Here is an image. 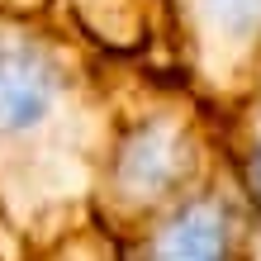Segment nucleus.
<instances>
[{
  "instance_id": "obj_1",
  "label": "nucleus",
  "mask_w": 261,
  "mask_h": 261,
  "mask_svg": "<svg viewBox=\"0 0 261 261\" xmlns=\"http://www.w3.org/2000/svg\"><path fill=\"white\" fill-rule=\"evenodd\" d=\"M143 81L48 14H0V209L29 256L90 223L100 166Z\"/></svg>"
},
{
  "instance_id": "obj_2",
  "label": "nucleus",
  "mask_w": 261,
  "mask_h": 261,
  "mask_svg": "<svg viewBox=\"0 0 261 261\" xmlns=\"http://www.w3.org/2000/svg\"><path fill=\"white\" fill-rule=\"evenodd\" d=\"M176 90L180 86L143 81L119 119L90 195V219L114 242H128L204 180V128Z\"/></svg>"
},
{
  "instance_id": "obj_3",
  "label": "nucleus",
  "mask_w": 261,
  "mask_h": 261,
  "mask_svg": "<svg viewBox=\"0 0 261 261\" xmlns=\"http://www.w3.org/2000/svg\"><path fill=\"white\" fill-rule=\"evenodd\" d=\"M43 14L110 62H124L166 86H186L171 0H48Z\"/></svg>"
},
{
  "instance_id": "obj_4",
  "label": "nucleus",
  "mask_w": 261,
  "mask_h": 261,
  "mask_svg": "<svg viewBox=\"0 0 261 261\" xmlns=\"http://www.w3.org/2000/svg\"><path fill=\"white\" fill-rule=\"evenodd\" d=\"M114 247L119 261H242L247 204L228 180L204 176L180 204L157 214L147 228Z\"/></svg>"
},
{
  "instance_id": "obj_5",
  "label": "nucleus",
  "mask_w": 261,
  "mask_h": 261,
  "mask_svg": "<svg viewBox=\"0 0 261 261\" xmlns=\"http://www.w3.org/2000/svg\"><path fill=\"white\" fill-rule=\"evenodd\" d=\"M186 81H214L261 38V0H171Z\"/></svg>"
},
{
  "instance_id": "obj_6",
  "label": "nucleus",
  "mask_w": 261,
  "mask_h": 261,
  "mask_svg": "<svg viewBox=\"0 0 261 261\" xmlns=\"http://www.w3.org/2000/svg\"><path fill=\"white\" fill-rule=\"evenodd\" d=\"M29 261H119V247H114V238L90 219V223H81V228H71L67 238H57L53 247L34 252Z\"/></svg>"
},
{
  "instance_id": "obj_7",
  "label": "nucleus",
  "mask_w": 261,
  "mask_h": 261,
  "mask_svg": "<svg viewBox=\"0 0 261 261\" xmlns=\"http://www.w3.org/2000/svg\"><path fill=\"white\" fill-rule=\"evenodd\" d=\"M233 157H238V166H242V186H247V195L261 204V100H256V110H252L247 143L233 147Z\"/></svg>"
},
{
  "instance_id": "obj_8",
  "label": "nucleus",
  "mask_w": 261,
  "mask_h": 261,
  "mask_svg": "<svg viewBox=\"0 0 261 261\" xmlns=\"http://www.w3.org/2000/svg\"><path fill=\"white\" fill-rule=\"evenodd\" d=\"M0 261H29V247L19 242V233L10 228L5 209H0Z\"/></svg>"
},
{
  "instance_id": "obj_9",
  "label": "nucleus",
  "mask_w": 261,
  "mask_h": 261,
  "mask_svg": "<svg viewBox=\"0 0 261 261\" xmlns=\"http://www.w3.org/2000/svg\"><path fill=\"white\" fill-rule=\"evenodd\" d=\"M48 0H0V14H43Z\"/></svg>"
}]
</instances>
